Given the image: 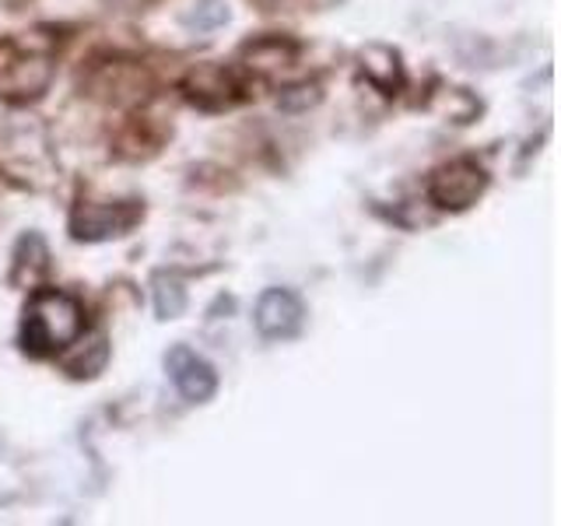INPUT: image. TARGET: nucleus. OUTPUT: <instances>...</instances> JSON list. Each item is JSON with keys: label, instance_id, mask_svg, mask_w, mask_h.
I'll list each match as a JSON object with an SVG mask.
<instances>
[{"label": "nucleus", "instance_id": "obj_2", "mask_svg": "<svg viewBox=\"0 0 561 526\" xmlns=\"http://www.w3.org/2000/svg\"><path fill=\"white\" fill-rule=\"evenodd\" d=\"M53 75H57V53L49 35L25 32L0 39V102H39L49 92Z\"/></svg>", "mask_w": 561, "mask_h": 526}, {"label": "nucleus", "instance_id": "obj_10", "mask_svg": "<svg viewBox=\"0 0 561 526\" xmlns=\"http://www.w3.org/2000/svg\"><path fill=\"white\" fill-rule=\"evenodd\" d=\"M88 88L105 102H140L148 95V75L134 60H110L92 70Z\"/></svg>", "mask_w": 561, "mask_h": 526}, {"label": "nucleus", "instance_id": "obj_8", "mask_svg": "<svg viewBox=\"0 0 561 526\" xmlns=\"http://www.w3.org/2000/svg\"><path fill=\"white\" fill-rule=\"evenodd\" d=\"M169 379L175 382V390L186 403H207L218 393V373L204 355H197L190 344H175L165 355Z\"/></svg>", "mask_w": 561, "mask_h": 526}, {"label": "nucleus", "instance_id": "obj_3", "mask_svg": "<svg viewBox=\"0 0 561 526\" xmlns=\"http://www.w3.org/2000/svg\"><path fill=\"white\" fill-rule=\"evenodd\" d=\"M0 172L25 190H46L57 180V158L43 123H8L0 130Z\"/></svg>", "mask_w": 561, "mask_h": 526}, {"label": "nucleus", "instance_id": "obj_5", "mask_svg": "<svg viewBox=\"0 0 561 526\" xmlns=\"http://www.w3.org/2000/svg\"><path fill=\"white\" fill-rule=\"evenodd\" d=\"M488 169L478 158H453V162L438 165L428 180V201L438 210L460 215V210L473 207L488 190Z\"/></svg>", "mask_w": 561, "mask_h": 526}, {"label": "nucleus", "instance_id": "obj_9", "mask_svg": "<svg viewBox=\"0 0 561 526\" xmlns=\"http://www.w3.org/2000/svg\"><path fill=\"white\" fill-rule=\"evenodd\" d=\"M298 53H302V43L291 39V35H256V39L242 43L239 60L245 75L274 81L298 64Z\"/></svg>", "mask_w": 561, "mask_h": 526}, {"label": "nucleus", "instance_id": "obj_18", "mask_svg": "<svg viewBox=\"0 0 561 526\" xmlns=\"http://www.w3.org/2000/svg\"><path fill=\"white\" fill-rule=\"evenodd\" d=\"M236 309V298L232 295H218L215 306L207 309V320H218V312H232Z\"/></svg>", "mask_w": 561, "mask_h": 526}, {"label": "nucleus", "instance_id": "obj_12", "mask_svg": "<svg viewBox=\"0 0 561 526\" xmlns=\"http://www.w3.org/2000/svg\"><path fill=\"white\" fill-rule=\"evenodd\" d=\"M358 75L386 99L400 95L408 84V67H403L400 49L386 43H368L358 49Z\"/></svg>", "mask_w": 561, "mask_h": 526}, {"label": "nucleus", "instance_id": "obj_14", "mask_svg": "<svg viewBox=\"0 0 561 526\" xmlns=\"http://www.w3.org/2000/svg\"><path fill=\"white\" fill-rule=\"evenodd\" d=\"M151 295H154V316L162 323L180 320V316L186 312V306H190V295H186L183 277L172 274V271H158L151 277Z\"/></svg>", "mask_w": 561, "mask_h": 526}, {"label": "nucleus", "instance_id": "obj_16", "mask_svg": "<svg viewBox=\"0 0 561 526\" xmlns=\"http://www.w3.org/2000/svg\"><path fill=\"white\" fill-rule=\"evenodd\" d=\"M228 22H232V11H228L225 0H197V4H190V11L183 14V25L190 32H215Z\"/></svg>", "mask_w": 561, "mask_h": 526}, {"label": "nucleus", "instance_id": "obj_13", "mask_svg": "<svg viewBox=\"0 0 561 526\" xmlns=\"http://www.w3.org/2000/svg\"><path fill=\"white\" fill-rule=\"evenodd\" d=\"M60 368H64V376L67 379H95L99 373H105V365H110V355H113V347H110V338H105V330H95V333H88V341H75L70 347L60 351Z\"/></svg>", "mask_w": 561, "mask_h": 526}, {"label": "nucleus", "instance_id": "obj_6", "mask_svg": "<svg viewBox=\"0 0 561 526\" xmlns=\"http://www.w3.org/2000/svg\"><path fill=\"white\" fill-rule=\"evenodd\" d=\"M183 99L201 113H225L236 110L239 102L250 99V84H245L232 67L225 64H197L180 84Z\"/></svg>", "mask_w": 561, "mask_h": 526}, {"label": "nucleus", "instance_id": "obj_7", "mask_svg": "<svg viewBox=\"0 0 561 526\" xmlns=\"http://www.w3.org/2000/svg\"><path fill=\"white\" fill-rule=\"evenodd\" d=\"M253 323L263 341H295L306 327V302L291 288H267L256 298Z\"/></svg>", "mask_w": 561, "mask_h": 526}, {"label": "nucleus", "instance_id": "obj_11", "mask_svg": "<svg viewBox=\"0 0 561 526\" xmlns=\"http://www.w3.org/2000/svg\"><path fill=\"white\" fill-rule=\"evenodd\" d=\"M53 271V253L43 239V232H28L18 236L14 250H11V271H8V285L11 288H39L49 281Z\"/></svg>", "mask_w": 561, "mask_h": 526}, {"label": "nucleus", "instance_id": "obj_1", "mask_svg": "<svg viewBox=\"0 0 561 526\" xmlns=\"http://www.w3.org/2000/svg\"><path fill=\"white\" fill-rule=\"evenodd\" d=\"M88 327L84 302L64 288L39 285L32 288L18 323V347L28 358H57L64 347L75 344Z\"/></svg>", "mask_w": 561, "mask_h": 526}, {"label": "nucleus", "instance_id": "obj_4", "mask_svg": "<svg viewBox=\"0 0 561 526\" xmlns=\"http://www.w3.org/2000/svg\"><path fill=\"white\" fill-rule=\"evenodd\" d=\"M148 207L145 197H127V201H78L70 210V239L75 242H110L130 236L134 228L145 221Z\"/></svg>", "mask_w": 561, "mask_h": 526}, {"label": "nucleus", "instance_id": "obj_17", "mask_svg": "<svg viewBox=\"0 0 561 526\" xmlns=\"http://www.w3.org/2000/svg\"><path fill=\"white\" fill-rule=\"evenodd\" d=\"M320 102H323V88H320V81H298V84L280 88L277 110H280V113H309V110H316Z\"/></svg>", "mask_w": 561, "mask_h": 526}, {"label": "nucleus", "instance_id": "obj_15", "mask_svg": "<svg viewBox=\"0 0 561 526\" xmlns=\"http://www.w3.org/2000/svg\"><path fill=\"white\" fill-rule=\"evenodd\" d=\"M162 137H165V130L151 134V119L137 116V119L127 123V130L119 134V155H123V158H145V155H154L158 145H162Z\"/></svg>", "mask_w": 561, "mask_h": 526}, {"label": "nucleus", "instance_id": "obj_19", "mask_svg": "<svg viewBox=\"0 0 561 526\" xmlns=\"http://www.w3.org/2000/svg\"><path fill=\"white\" fill-rule=\"evenodd\" d=\"M116 8H127V11H137V8H145V0H113Z\"/></svg>", "mask_w": 561, "mask_h": 526}]
</instances>
